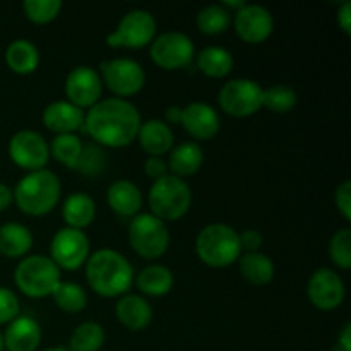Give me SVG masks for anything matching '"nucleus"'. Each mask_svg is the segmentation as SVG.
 <instances>
[{"mask_svg": "<svg viewBox=\"0 0 351 351\" xmlns=\"http://www.w3.org/2000/svg\"><path fill=\"white\" fill-rule=\"evenodd\" d=\"M141 113L122 98L99 99L84 115V130L95 143L106 147H125L137 139Z\"/></svg>", "mask_w": 351, "mask_h": 351, "instance_id": "obj_1", "label": "nucleus"}, {"mask_svg": "<svg viewBox=\"0 0 351 351\" xmlns=\"http://www.w3.org/2000/svg\"><path fill=\"white\" fill-rule=\"evenodd\" d=\"M86 280L95 293L117 298L130 290L134 271L122 254L113 249H101L93 252L86 261Z\"/></svg>", "mask_w": 351, "mask_h": 351, "instance_id": "obj_2", "label": "nucleus"}, {"mask_svg": "<svg viewBox=\"0 0 351 351\" xmlns=\"http://www.w3.org/2000/svg\"><path fill=\"white\" fill-rule=\"evenodd\" d=\"M14 202L27 216H45L53 211L60 201L62 185L53 171L38 170L29 171L17 182L12 191Z\"/></svg>", "mask_w": 351, "mask_h": 351, "instance_id": "obj_3", "label": "nucleus"}, {"mask_svg": "<svg viewBox=\"0 0 351 351\" xmlns=\"http://www.w3.org/2000/svg\"><path fill=\"white\" fill-rule=\"evenodd\" d=\"M195 254L209 267H228L242 256L239 233L223 223L204 226L195 237Z\"/></svg>", "mask_w": 351, "mask_h": 351, "instance_id": "obj_4", "label": "nucleus"}, {"mask_svg": "<svg viewBox=\"0 0 351 351\" xmlns=\"http://www.w3.org/2000/svg\"><path fill=\"white\" fill-rule=\"evenodd\" d=\"M192 192L184 178L167 175L153 182L147 194L151 215L161 221H177L191 209Z\"/></svg>", "mask_w": 351, "mask_h": 351, "instance_id": "obj_5", "label": "nucleus"}, {"mask_svg": "<svg viewBox=\"0 0 351 351\" xmlns=\"http://www.w3.org/2000/svg\"><path fill=\"white\" fill-rule=\"evenodd\" d=\"M60 281V269L47 256L24 257L14 271V283L29 298L50 297Z\"/></svg>", "mask_w": 351, "mask_h": 351, "instance_id": "obj_6", "label": "nucleus"}, {"mask_svg": "<svg viewBox=\"0 0 351 351\" xmlns=\"http://www.w3.org/2000/svg\"><path fill=\"white\" fill-rule=\"evenodd\" d=\"M129 243L134 252L143 259H158L167 252L170 245L167 223L151 213L134 216L129 225Z\"/></svg>", "mask_w": 351, "mask_h": 351, "instance_id": "obj_7", "label": "nucleus"}, {"mask_svg": "<svg viewBox=\"0 0 351 351\" xmlns=\"http://www.w3.org/2000/svg\"><path fill=\"white\" fill-rule=\"evenodd\" d=\"M156 19L151 12L134 9L120 19L113 33L106 36V43L112 48H144L156 38Z\"/></svg>", "mask_w": 351, "mask_h": 351, "instance_id": "obj_8", "label": "nucleus"}, {"mask_svg": "<svg viewBox=\"0 0 351 351\" xmlns=\"http://www.w3.org/2000/svg\"><path fill=\"white\" fill-rule=\"evenodd\" d=\"M263 91L259 82L252 79H233L219 89L218 103L225 113L243 119L263 108Z\"/></svg>", "mask_w": 351, "mask_h": 351, "instance_id": "obj_9", "label": "nucleus"}, {"mask_svg": "<svg viewBox=\"0 0 351 351\" xmlns=\"http://www.w3.org/2000/svg\"><path fill=\"white\" fill-rule=\"evenodd\" d=\"M149 55L158 67L165 71H178L195 57V47L191 38L180 31H167L151 41Z\"/></svg>", "mask_w": 351, "mask_h": 351, "instance_id": "obj_10", "label": "nucleus"}, {"mask_svg": "<svg viewBox=\"0 0 351 351\" xmlns=\"http://www.w3.org/2000/svg\"><path fill=\"white\" fill-rule=\"evenodd\" d=\"M99 77L115 98L122 99L137 95L146 84V72L132 58H113L103 62Z\"/></svg>", "mask_w": 351, "mask_h": 351, "instance_id": "obj_11", "label": "nucleus"}, {"mask_svg": "<svg viewBox=\"0 0 351 351\" xmlns=\"http://www.w3.org/2000/svg\"><path fill=\"white\" fill-rule=\"evenodd\" d=\"M89 239L82 230L62 228L53 235L50 243V259L58 269L75 271L86 264L89 257Z\"/></svg>", "mask_w": 351, "mask_h": 351, "instance_id": "obj_12", "label": "nucleus"}, {"mask_svg": "<svg viewBox=\"0 0 351 351\" xmlns=\"http://www.w3.org/2000/svg\"><path fill=\"white\" fill-rule=\"evenodd\" d=\"M9 156L23 170H43L50 160V144L34 130H19L9 141Z\"/></svg>", "mask_w": 351, "mask_h": 351, "instance_id": "obj_13", "label": "nucleus"}, {"mask_svg": "<svg viewBox=\"0 0 351 351\" xmlns=\"http://www.w3.org/2000/svg\"><path fill=\"white\" fill-rule=\"evenodd\" d=\"M103 81L95 69L88 65H79L69 72L65 79V95L67 101L77 108H91L101 99Z\"/></svg>", "mask_w": 351, "mask_h": 351, "instance_id": "obj_14", "label": "nucleus"}, {"mask_svg": "<svg viewBox=\"0 0 351 351\" xmlns=\"http://www.w3.org/2000/svg\"><path fill=\"white\" fill-rule=\"evenodd\" d=\"M233 24L240 40L249 45L263 43L274 29L273 14L259 3H245L242 9L237 10Z\"/></svg>", "mask_w": 351, "mask_h": 351, "instance_id": "obj_15", "label": "nucleus"}, {"mask_svg": "<svg viewBox=\"0 0 351 351\" xmlns=\"http://www.w3.org/2000/svg\"><path fill=\"white\" fill-rule=\"evenodd\" d=\"M307 297L319 311H335L345 300V283L338 273L321 267L308 280Z\"/></svg>", "mask_w": 351, "mask_h": 351, "instance_id": "obj_16", "label": "nucleus"}, {"mask_svg": "<svg viewBox=\"0 0 351 351\" xmlns=\"http://www.w3.org/2000/svg\"><path fill=\"white\" fill-rule=\"evenodd\" d=\"M180 123L197 141H209L219 132V117L208 103L194 101L182 108Z\"/></svg>", "mask_w": 351, "mask_h": 351, "instance_id": "obj_17", "label": "nucleus"}, {"mask_svg": "<svg viewBox=\"0 0 351 351\" xmlns=\"http://www.w3.org/2000/svg\"><path fill=\"white\" fill-rule=\"evenodd\" d=\"M84 110L77 108L71 101L57 99L45 106L43 110V125L50 132L62 136V134H74L75 130L84 125Z\"/></svg>", "mask_w": 351, "mask_h": 351, "instance_id": "obj_18", "label": "nucleus"}, {"mask_svg": "<svg viewBox=\"0 0 351 351\" xmlns=\"http://www.w3.org/2000/svg\"><path fill=\"white\" fill-rule=\"evenodd\" d=\"M3 338V351H38L41 343V328L34 319L19 315L7 324Z\"/></svg>", "mask_w": 351, "mask_h": 351, "instance_id": "obj_19", "label": "nucleus"}, {"mask_svg": "<svg viewBox=\"0 0 351 351\" xmlns=\"http://www.w3.org/2000/svg\"><path fill=\"white\" fill-rule=\"evenodd\" d=\"M137 139H139V144L144 149V153L154 158H161L163 154L170 153L173 149L175 143L171 127L167 122H163V120L156 119L141 123Z\"/></svg>", "mask_w": 351, "mask_h": 351, "instance_id": "obj_20", "label": "nucleus"}, {"mask_svg": "<svg viewBox=\"0 0 351 351\" xmlns=\"http://www.w3.org/2000/svg\"><path fill=\"white\" fill-rule=\"evenodd\" d=\"M115 315L120 324L129 331H143L151 324L153 308L146 298L139 295H123L115 305Z\"/></svg>", "mask_w": 351, "mask_h": 351, "instance_id": "obj_21", "label": "nucleus"}, {"mask_svg": "<svg viewBox=\"0 0 351 351\" xmlns=\"http://www.w3.org/2000/svg\"><path fill=\"white\" fill-rule=\"evenodd\" d=\"M106 201L113 213L123 218H134L139 215L143 208V192L136 184L122 178L110 185L106 192Z\"/></svg>", "mask_w": 351, "mask_h": 351, "instance_id": "obj_22", "label": "nucleus"}, {"mask_svg": "<svg viewBox=\"0 0 351 351\" xmlns=\"http://www.w3.org/2000/svg\"><path fill=\"white\" fill-rule=\"evenodd\" d=\"M62 216L69 228L84 230L86 226L95 221L96 216V204L91 195L84 192H74L67 195L62 206Z\"/></svg>", "mask_w": 351, "mask_h": 351, "instance_id": "obj_23", "label": "nucleus"}, {"mask_svg": "<svg viewBox=\"0 0 351 351\" xmlns=\"http://www.w3.org/2000/svg\"><path fill=\"white\" fill-rule=\"evenodd\" d=\"M33 247L29 228L21 223H5L0 226V254L9 259H21Z\"/></svg>", "mask_w": 351, "mask_h": 351, "instance_id": "obj_24", "label": "nucleus"}, {"mask_svg": "<svg viewBox=\"0 0 351 351\" xmlns=\"http://www.w3.org/2000/svg\"><path fill=\"white\" fill-rule=\"evenodd\" d=\"M204 161L201 146L197 143H182L173 147L170 153V161H168V170L173 177L184 178L197 173Z\"/></svg>", "mask_w": 351, "mask_h": 351, "instance_id": "obj_25", "label": "nucleus"}, {"mask_svg": "<svg viewBox=\"0 0 351 351\" xmlns=\"http://www.w3.org/2000/svg\"><path fill=\"white\" fill-rule=\"evenodd\" d=\"M240 274L254 287H266L274 278V264L263 252H245L239 257Z\"/></svg>", "mask_w": 351, "mask_h": 351, "instance_id": "obj_26", "label": "nucleus"}, {"mask_svg": "<svg viewBox=\"0 0 351 351\" xmlns=\"http://www.w3.org/2000/svg\"><path fill=\"white\" fill-rule=\"evenodd\" d=\"M5 64L12 72L19 75H27L34 72L40 64V51L36 45L29 40H14L5 50Z\"/></svg>", "mask_w": 351, "mask_h": 351, "instance_id": "obj_27", "label": "nucleus"}, {"mask_svg": "<svg viewBox=\"0 0 351 351\" xmlns=\"http://www.w3.org/2000/svg\"><path fill=\"white\" fill-rule=\"evenodd\" d=\"M136 285L147 297H165L173 288V273L161 264H149L137 274Z\"/></svg>", "mask_w": 351, "mask_h": 351, "instance_id": "obj_28", "label": "nucleus"}, {"mask_svg": "<svg viewBox=\"0 0 351 351\" xmlns=\"http://www.w3.org/2000/svg\"><path fill=\"white\" fill-rule=\"evenodd\" d=\"M197 67L208 77L221 79L226 77L233 71V55L226 48L221 47H206L195 55Z\"/></svg>", "mask_w": 351, "mask_h": 351, "instance_id": "obj_29", "label": "nucleus"}, {"mask_svg": "<svg viewBox=\"0 0 351 351\" xmlns=\"http://www.w3.org/2000/svg\"><path fill=\"white\" fill-rule=\"evenodd\" d=\"M51 297H53L57 307L67 314H79L88 305V293L84 291V288L72 281H60Z\"/></svg>", "mask_w": 351, "mask_h": 351, "instance_id": "obj_30", "label": "nucleus"}, {"mask_svg": "<svg viewBox=\"0 0 351 351\" xmlns=\"http://www.w3.org/2000/svg\"><path fill=\"white\" fill-rule=\"evenodd\" d=\"M105 343V331L95 321L79 324L69 339V351H99Z\"/></svg>", "mask_w": 351, "mask_h": 351, "instance_id": "obj_31", "label": "nucleus"}, {"mask_svg": "<svg viewBox=\"0 0 351 351\" xmlns=\"http://www.w3.org/2000/svg\"><path fill=\"white\" fill-rule=\"evenodd\" d=\"M230 23H232V12L226 10L221 3H213V5L204 7V9L199 10L197 17H195L199 31L209 34V36L225 33Z\"/></svg>", "mask_w": 351, "mask_h": 351, "instance_id": "obj_32", "label": "nucleus"}, {"mask_svg": "<svg viewBox=\"0 0 351 351\" xmlns=\"http://www.w3.org/2000/svg\"><path fill=\"white\" fill-rule=\"evenodd\" d=\"M82 141L75 134H62L55 136V139L50 144V154L62 165L67 168H75L79 163V158L82 153Z\"/></svg>", "mask_w": 351, "mask_h": 351, "instance_id": "obj_33", "label": "nucleus"}, {"mask_svg": "<svg viewBox=\"0 0 351 351\" xmlns=\"http://www.w3.org/2000/svg\"><path fill=\"white\" fill-rule=\"evenodd\" d=\"M297 101V93L288 84H274L263 91V106L274 113L291 112Z\"/></svg>", "mask_w": 351, "mask_h": 351, "instance_id": "obj_34", "label": "nucleus"}, {"mask_svg": "<svg viewBox=\"0 0 351 351\" xmlns=\"http://www.w3.org/2000/svg\"><path fill=\"white\" fill-rule=\"evenodd\" d=\"M23 10L27 19L34 24H48L60 14V0H26Z\"/></svg>", "mask_w": 351, "mask_h": 351, "instance_id": "obj_35", "label": "nucleus"}, {"mask_svg": "<svg viewBox=\"0 0 351 351\" xmlns=\"http://www.w3.org/2000/svg\"><path fill=\"white\" fill-rule=\"evenodd\" d=\"M329 257L341 269L351 267V230L341 228L332 235L329 242Z\"/></svg>", "mask_w": 351, "mask_h": 351, "instance_id": "obj_36", "label": "nucleus"}, {"mask_svg": "<svg viewBox=\"0 0 351 351\" xmlns=\"http://www.w3.org/2000/svg\"><path fill=\"white\" fill-rule=\"evenodd\" d=\"M106 167V154L103 153L101 147L98 144H88L82 147L81 158L75 167L81 173L88 175V177H98Z\"/></svg>", "mask_w": 351, "mask_h": 351, "instance_id": "obj_37", "label": "nucleus"}, {"mask_svg": "<svg viewBox=\"0 0 351 351\" xmlns=\"http://www.w3.org/2000/svg\"><path fill=\"white\" fill-rule=\"evenodd\" d=\"M21 305L19 298L12 290L0 287V326L10 324L16 317H19Z\"/></svg>", "mask_w": 351, "mask_h": 351, "instance_id": "obj_38", "label": "nucleus"}, {"mask_svg": "<svg viewBox=\"0 0 351 351\" xmlns=\"http://www.w3.org/2000/svg\"><path fill=\"white\" fill-rule=\"evenodd\" d=\"M335 202L338 211L341 213L346 221H351V184L350 180H345L341 185H338L335 194Z\"/></svg>", "mask_w": 351, "mask_h": 351, "instance_id": "obj_39", "label": "nucleus"}, {"mask_svg": "<svg viewBox=\"0 0 351 351\" xmlns=\"http://www.w3.org/2000/svg\"><path fill=\"white\" fill-rule=\"evenodd\" d=\"M240 247L245 252H259L261 245H263L264 239L263 233L257 232V230H245V232L239 233Z\"/></svg>", "mask_w": 351, "mask_h": 351, "instance_id": "obj_40", "label": "nucleus"}, {"mask_svg": "<svg viewBox=\"0 0 351 351\" xmlns=\"http://www.w3.org/2000/svg\"><path fill=\"white\" fill-rule=\"evenodd\" d=\"M144 173H146L149 178H153L154 182L167 177L168 175L167 161H163L161 158L149 156L146 161H144Z\"/></svg>", "mask_w": 351, "mask_h": 351, "instance_id": "obj_41", "label": "nucleus"}, {"mask_svg": "<svg viewBox=\"0 0 351 351\" xmlns=\"http://www.w3.org/2000/svg\"><path fill=\"white\" fill-rule=\"evenodd\" d=\"M336 19H338L339 27H341L346 34H351V2L350 0H345V2L341 3V7L338 9V16H336Z\"/></svg>", "mask_w": 351, "mask_h": 351, "instance_id": "obj_42", "label": "nucleus"}, {"mask_svg": "<svg viewBox=\"0 0 351 351\" xmlns=\"http://www.w3.org/2000/svg\"><path fill=\"white\" fill-rule=\"evenodd\" d=\"M12 202H14L12 191H10L5 184H2V182H0V213L5 211V209H9V206L12 204Z\"/></svg>", "mask_w": 351, "mask_h": 351, "instance_id": "obj_43", "label": "nucleus"}, {"mask_svg": "<svg viewBox=\"0 0 351 351\" xmlns=\"http://www.w3.org/2000/svg\"><path fill=\"white\" fill-rule=\"evenodd\" d=\"M338 346L343 351H351V324L350 322L345 326V329H343L341 335H339Z\"/></svg>", "mask_w": 351, "mask_h": 351, "instance_id": "obj_44", "label": "nucleus"}, {"mask_svg": "<svg viewBox=\"0 0 351 351\" xmlns=\"http://www.w3.org/2000/svg\"><path fill=\"white\" fill-rule=\"evenodd\" d=\"M180 119H182V108L180 106H170V108L167 110V123L170 125V123H180Z\"/></svg>", "mask_w": 351, "mask_h": 351, "instance_id": "obj_45", "label": "nucleus"}, {"mask_svg": "<svg viewBox=\"0 0 351 351\" xmlns=\"http://www.w3.org/2000/svg\"><path fill=\"white\" fill-rule=\"evenodd\" d=\"M221 5L225 7L226 10L235 9V12H237V10H240L243 5H245V2H243V0H225V2H221Z\"/></svg>", "mask_w": 351, "mask_h": 351, "instance_id": "obj_46", "label": "nucleus"}, {"mask_svg": "<svg viewBox=\"0 0 351 351\" xmlns=\"http://www.w3.org/2000/svg\"><path fill=\"white\" fill-rule=\"evenodd\" d=\"M41 351H69V350L60 348V346H55V348H47V350H41Z\"/></svg>", "mask_w": 351, "mask_h": 351, "instance_id": "obj_47", "label": "nucleus"}, {"mask_svg": "<svg viewBox=\"0 0 351 351\" xmlns=\"http://www.w3.org/2000/svg\"><path fill=\"white\" fill-rule=\"evenodd\" d=\"M0 351H3V338H2V332H0Z\"/></svg>", "mask_w": 351, "mask_h": 351, "instance_id": "obj_48", "label": "nucleus"}]
</instances>
